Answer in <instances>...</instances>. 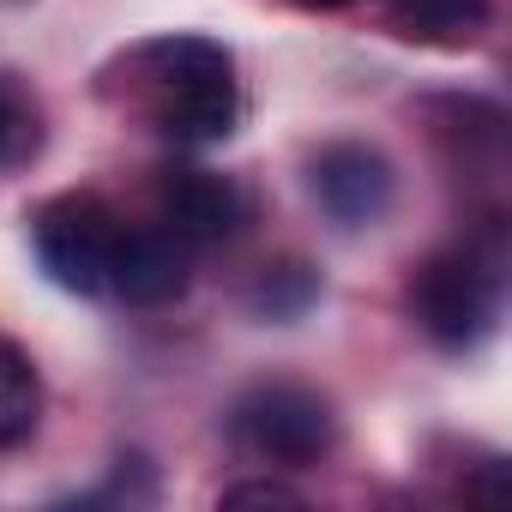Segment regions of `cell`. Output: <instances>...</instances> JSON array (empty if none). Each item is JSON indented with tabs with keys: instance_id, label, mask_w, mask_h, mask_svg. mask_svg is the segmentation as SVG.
Listing matches in <instances>:
<instances>
[{
	"instance_id": "obj_2",
	"label": "cell",
	"mask_w": 512,
	"mask_h": 512,
	"mask_svg": "<svg viewBox=\"0 0 512 512\" xmlns=\"http://www.w3.org/2000/svg\"><path fill=\"white\" fill-rule=\"evenodd\" d=\"M410 308H416V326L440 350L482 344L494 314H500V247L494 241H464V247L434 253L410 284Z\"/></svg>"
},
{
	"instance_id": "obj_9",
	"label": "cell",
	"mask_w": 512,
	"mask_h": 512,
	"mask_svg": "<svg viewBox=\"0 0 512 512\" xmlns=\"http://www.w3.org/2000/svg\"><path fill=\"white\" fill-rule=\"evenodd\" d=\"M37 416H43V386H37V368L31 356L0 332V452L19 446L37 434Z\"/></svg>"
},
{
	"instance_id": "obj_7",
	"label": "cell",
	"mask_w": 512,
	"mask_h": 512,
	"mask_svg": "<svg viewBox=\"0 0 512 512\" xmlns=\"http://www.w3.org/2000/svg\"><path fill=\"white\" fill-rule=\"evenodd\" d=\"M157 205H163V223L187 241V247H211V241H229L241 229V193L211 175V169H169L163 187H157Z\"/></svg>"
},
{
	"instance_id": "obj_12",
	"label": "cell",
	"mask_w": 512,
	"mask_h": 512,
	"mask_svg": "<svg viewBox=\"0 0 512 512\" xmlns=\"http://www.w3.org/2000/svg\"><path fill=\"white\" fill-rule=\"evenodd\" d=\"M13 133H19V115H13V97L0 91V157H7V145H13Z\"/></svg>"
},
{
	"instance_id": "obj_11",
	"label": "cell",
	"mask_w": 512,
	"mask_h": 512,
	"mask_svg": "<svg viewBox=\"0 0 512 512\" xmlns=\"http://www.w3.org/2000/svg\"><path fill=\"white\" fill-rule=\"evenodd\" d=\"M223 506H302V494L284 482H235L223 488Z\"/></svg>"
},
{
	"instance_id": "obj_10",
	"label": "cell",
	"mask_w": 512,
	"mask_h": 512,
	"mask_svg": "<svg viewBox=\"0 0 512 512\" xmlns=\"http://www.w3.org/2000/svg\"><path fill=\"white\" fill-rule=\"evenodd\" d=\"M308 302H314V278H308V266H284V272H272V278L260 284V308L278 314V320L302 314Z\"/></svg>"
},
{
	"instance_id": "obj_13",
	"label": "cell",
	"mask_w": 512,
	"mask_h": 512,
	"mask_svg": "<svg viewBox=\"0 0 512 512\" xmlns=\"http://www.w3.org/2000/svg\"><path fill=\"white\" fill-rule=\"evenodd\" d=\"M296 7H314V13H332V7H350V0H296Z\"/></svg>"
},
{
	"instance_id": "obj_4",
	"label": "cell",
	"mask_w": 512,
	"mask_h": 512,
	"mask_svg": "<svg viewBox=\"0 0 512 512\" xmlns=\"http://www.w3.org/2000/svg\"><path fill=\"white\" fill-rule=\"evenodd\" d=\"M121 217L97 199V193H61L31 217V241H37V260L43 272L73 290V296H97L109 290L115 272V247H121Z\"/></svg>"
},
{
	"instance_id": "obj_8",
	"label": "cell",
	"mask_w": 512,
	"mask_h": 512,
	"mask_svg": "<svg viewBox=\"0 0 512 512\" xmlns=\"http://www.w3.org/2000/svg\"><path fill=\"white\" fill-rule=\"evenodd\" d=\"M386 13L416 43H476L488 25V0H386Z\"/></svg>"
},
{
	"instance_id": "obj_3",
	"label": "cell",
	"mask_w": 512,
	"mask_h": 512,
	"mask_svg": "<svg viewBox=\"0 0 512 512\" xmlns=\"http://www.w3.org/2000/svg\"><path fill=\"white\" fill-rule=\"evenodd\" d=\"M229 440L260 458V464H284V470H302V464H320L338 440V416L332 404L314 392V386H296V380H266V386H247L229 410Z\"/></svg>"
},
{
	"instance_id": "obj_1",
	"label": "cell",
	"mask_w": 512,
	"mask_h": 512,
	"mask_svg": "<svg viewBox=\"0 0 512 512\" xmlns=\"http://www.w3.org/2000/svg\"><path fill=\"white\" fill-rule=\"evenodd\" d=\"M133 97L175 145H217L235 127V67L211 37H157L133 55Z\"/></svg>"
},
{
	"instance_id": "obj_5",
	"label": "cell",
	"mask_w": 512,
	"mask_h": 512,
	"mask_svg": "<svg viewBox=\"0 0 512 512\" xmlns=\"http://www.w3.org/2000/svg\"><path fill=\"white\" fill-rule=\"evenodd\" d=\"M392 163L374 151V145H362V139H338V145H326V151H314V163H308V193H314V205L332 217V223H344V229H368V223H380L386 211H392Z\"/></svg>"
},
{
	"instance_id": "obj_6",
	"label": "cell",
	"mask_w": 512,
	"mask_h": 512,
	"mask_svg": "<svg viewBox=\"0 0 512 512\" xmlns=\"http://www.w3.org/2000/svg\"><path fill=\"white\" fill-rule=\"evenodd\" d=\"M187 272H193V247L169 223H145V229H121L109 290H121L139 308H157L187 290Z\"/></svg>"
}]
</instances>
